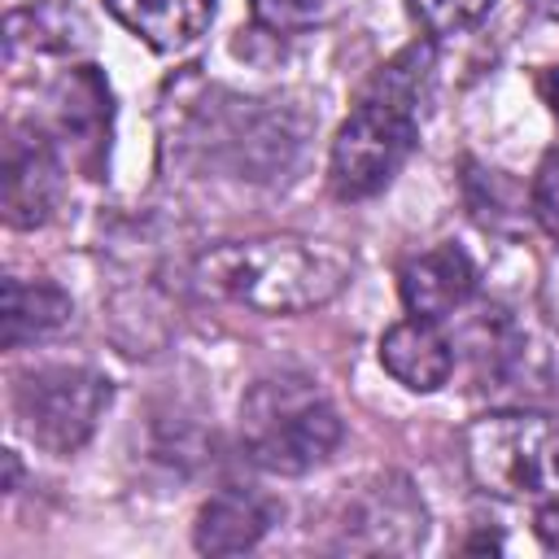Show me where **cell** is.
Listing matches in <instances>:
<instances>
[{"mask_svg": "<svg viewBox=\"0 0 559 559\" xmlns=\"http://www.w3.org/2000/svg\"><path fill=\"white\" fill-rule=\"evenodd\" d=\"M205 293L262 314H301L332 301L349 280V258L328 240L253 236L227 240L197 262Z\"/></svg>", "mask_w": 559, "mask_h": 559, "instance_id": "1", "label": "cell"}, {"mask_svg": "<svg viewBox=\"0 0 559 559\" xmlns=\"http://www.w3.org/2000/svg\"><path fill=\"white\" fill-rule=\"evenodd\" d=\"M240 445L253 467L301 476L341 445V415L310 376L275 371L253 380L240 402Z\"/></svg>", "mask_w": 559, "mask_h": 559, "instance_id": "2", "label": "cell"}, {"mask_svg": "<svg viewBox=\"0 0 559 559\" xmlns=\"http://www.w3.org/2000/svg\"><path fill=\"white\" fill-rule=\"evenodd\" d=\"M463 459L472 480L507 502H559V419L537 411H493L467 424Z\"/></svg>", "mask_w": 559, "mask_h": 559, "instance_id": "3", "label": "cell"}, {"mask_svg": "<svg viewBox=\"0 0 559 559\" xmlns=\"http://www.w3.org/2000/svg\"><path fill=\"white\" fill-rule=\"evenodd\" d=\"M419 131V109L380 92H362L341 122L328 153V183L341 201L376 197L411 157Z\"/></svg>", "mask_w": 559, "mask_h": 559, "instance_id": "4", "label": "cell"}, {"mask_svg": "<svg viewBox=\"0 0 559 559\" xmlns=\"http://www.w3.org/2000/svg\"><path fill=\"white\" fill-rule=\"evenodd\" d=\"M114 384L92 367H39L13 389L22 432L48 454H74L100 424Z\"/></svg>", "mask_w": 559, "mask_h": 559, "instance_id": "5", "label": "cell"}, {"mask_svg": "<svg viewBox=\"0 0 559 559\" xmlns=\"http://www.w3.org/2000/svg\"><path fill=\"white\" fill-rule=\"evenodd\" d=\"M428 537V511L406 476H376L362 485L336 524V550L354 555H411Z\"/></svg>", "mask_w": 559, "mask_h": 559, "instance_id": "6", "label": "cell"}, {"mask_svg": "<svg viewBox=\"0 0 559 559\" xmlns=\"http://www.w3.org/2000/svg\"><path fill=\"white\" fill-rule=\"evenodd\" d=\"M0 210L9 227H39L61 201V162L35 127H13L4 140Z\"/></svg>", "mask_w": 559, "mask_h": 559, "instance_id": "7", "label": "cell"}, {"mask_svg": "<svg viewBox=\"0 0 559 559\" xmlns=\"http://www.w3.org/2000/svg\"><path fill=\"white\" fill-rule=\"evenodd\" d=\"M402 301L415 319H445L476 293V266L459 245H437L402 266Z\"/></svg>", "mask_w": 559, "mask_h": 559, "instance_id": "8", "label": "cell"}, {"mask_svg": "<svg viewBox=\"0 0 559 559\" xmlns=\"http://www.w3.org/2000/svg\"><path fill=\"white\" fill-rule=\"evenodd\" d=\"M271 524H275V502L266 493L227 485L197 511L192 542L201 555H240V550H253Z\"/></svg>", "mask_w": 559, "mask_h": 559, "instance_id": "9", "label": "cell"}, {"mask_svg": "<svg viewBox=\"0 0 559 559\" xmlns=\"http://www.w3.org/2000/svg\"><path fill=\"white\" fill-rule=\"evenodd\" d=\"M380 362H384V371L397 380V384H406L411 393H432V389H441L445 380H450V371H454V349H450V341L437 332V323L432 319H402V323H393L384 336H380Z\"/></svg>", "mask_w": 559, "mask_h": 559, "instance_id": "10", "label": "cell"}, {"mask_svg": "<svg viewBox=\"0 0 559 559\" xmlns=\"http://www.w3.org/2000/svg\"><path fill=\"white\" fill-rule=\"evenodd\" d=\"M109 13L157 52H179L205 35L214 0H105Z\"/></svg>", "mask_w": 559, "mask_h": 559, "instance_id": "11", "label": "cell"}, {"mask_svg": "<svg viewBox=\"0 0 559 559\" xmlns=\"http://www.w3.org/2000/svg\"><path fill=\"white\" fill-rule=\"evenodd\" d=\"M70 323V297L48 280H4V306H0V341L4 349H17L26 341H44Z\"/></svg>", "mask_w": 559, "mask_h": 559, "instance_id": "12", "label": "cell"}, {"mask_svg": "<svg viewBox=\"0 0 559 559\" xmlns=\"http://www.w3.org/2000/svg\"><path fill=\"white\" fill-rule=\"evenodd\" d=\"M83 31H87L83 17L61 0H35L9 13L4 48H9V61H17L22 52H66L83 39Z\"/></svg>", "mask_w": 559, "mask_h": 559, "instance_id": "13", "label": "cell"}, {"mask_svg": "<svg viewBox=\"0 0 559 559\" xmlns=\"http://www.w3.org/2000/svg\"><path fill=\"white\" fill-rule=\"evenodd\" d=\"M266 31H310L336 13V0H249Z\"/></svg>", "mask_w": 559, "mask_h": 559, "instance_id": "14", "label": "cell"}, {"mask_svg": "<svg viewBox=\"0 0 559 559\" xmlns=\"http://www.w3.org/2000/svg\"><path fill=\"white\" fill-rule=\"evenodd\" d=\"M528 205H533L537 227H542L550 240H559V144L546 148V157H542V166H537V175H533Z\"/></svg>", "mask_w": 559, "mask_h": 559, "instance_id": "15", "label": "cell"}, {"mask_svg": "<svg viewBox=\"0 0 559 559\" xmlns=\"http://www.w3.org/2000/svg\"><path fill=\"white\" fill-rule=\"evenodd\" d=\"M489 4H493V0H411V9H415V13L424 17V26L437 31V35H454V31L472 26V22H480V17L489 13Z\"/></svg>", "mask_w": 559, "mask_h": 559, "instance_id": "16", "label": "cell"}, {"mask_svg": "<svg viewBox=\"0 0 559 559\" xmlns=\"http://www.w3.org/2000/svg\"><path fill=\"white\" fill-rule=\"evenodd\" d=\"M537 537H542L550 550H559V502L537 507Z\"/></svg>", "mask_w": 559, "mask_h": 559, "instance_id": "17", "label": "cell"}, {"mask_svg": "<svg viewBox=\"0 0 559 559\" xmlns=\"http://www.w3.org/2000/svg\"><path fill=\"white\" fill-rule=\"evenodd\" d=\"M546 100H550V109H555V118H559V66H555L550 79H546Z\"/></svg>", "mask_w": 559, "mask_h": 559, "instance_id": "18", "label": "cell"}]
</instances>
